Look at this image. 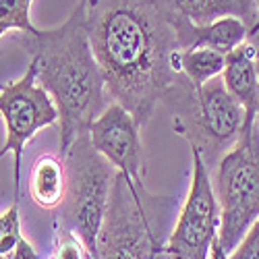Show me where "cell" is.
<instances>
[{"mask_svg": "<svg viewBox=\"0 0 259 259\" xmlns=\"http://www.w3.org/2000/svg\"><path fill=\"white\" fill-rule=\"evenodd\" d=\"M170 19V17H168ZM177 31L181 50L189 48H211L224 56L239 48L251 37V29L236 17H224L207 25H193L183 19H170Z\"/></svg>", "mask_w": 259, "mask_h": 259, "instance_id": "11", "label": "cell"}, {"mask_svg": "<svg viewBox=\"0 0 259 259\" xmlns=\"http://www.w3.org/2000/svg\"><path fill=\"white\" fill-rule=\"evenodd\" d=\"M162 104L170 110L175 133L187 139L191 149H197L209 172L236 143L245 124V108L230 96L220 77L195 88L181 73Z\"/></svg>", "mask_w": 259, "mask_h": 259, "instance_id": "3", "label": "cell"}, {"mask_svg": "<svg viewBox=\"0 0 259 259\" xmlns=\"http://www.w3.org/2000/svg\"><path fill=\"white\" fill-rule=\"evenodd\" d=\"M209 259H228V253L222 249V245H220V241H218V239H215V241H213V245H211Z\"/></svg>", "mask_w": 259, "mask_h": 259, "instance_id": "20", "label": "cell"}, {"mask_svg": "<svg viewBox=\"0 0 259 259\" xmlns=\"http://www.w3.org/2000/svg\"><path fill=\"white\" fill-rule=\"evenodd\" d=\"M19 239H21L19 207H17V201H15L5 213H0V257L9 255L15 249Z\"/></svg>", "mask_w": 259, "mask_h": 259, "instance_id": "16", "label": "cell"}, {"mask_svg": "<svg viewBox=\"0 0 259 259\" xmlns=\"http://www.w3.org/2000/svg\"><path fill=\"white\" fill-rule=\"evenodd\" d=\"M9 259H39V255L35 253V249L23 239V236H21L15 245V249L9 253Z\"/></svg>", "mask_w": 259, "mask_h": 259, "instance_id": "19", "label": "cell"}, {"mask_svg": "<svg viewBox=\"0 0 259 259\" xmlns=\"http://www.w3.org/2000/svg\"><path fill=\"white\" fill-rule=\"evenodd\" d=\"M0 114H3L7 126V139L0 149V158L13 154L15 201L19 203L23 147L39 128L58 122L56 104L50 94L37 83L33 62H29L27 73L19 81H13L0 90Z\"/></svg>", "mask_w": 259, "mask_h": 259, "instance_id": "7", "label": "cell"}, {"mask_svg": "<svg viewBox=\"0 0 259 259\" xmlns=\"http://www.w3.org/2000/svg\"><path fill=\"white\" fill-rule=\"evenodd\" d=\"M17 41L31 52L37 83L56 104L60 156H64L79 135L90 133L92 122L104 112L106 100H110L90 44L81 3L62 25L35 33L19 31Z\"/></svg>", "mask_w": 259, "mask_h": 259, "instance_id": "2", "label": "cell"}, {"mask_svg": "<svg viewBox=\"0 0 259 259\" xmlns=\"http://www.w3.org/2000/svg\"><path fill=\"white\" fill-rule=\"evenodd\" d=\"M193 152V179L164 251L168 259H209L211 245L220 232V205L211 175L197 149Z\"/></svg>", "mask_w": 259, "mask_h": 259, "instance_id": "8", "label": "cell"}, {"mask_svg": "<svg viewBox=\"0 0 259 259\" xmlns=\"http://www.w3.org/2000/svg\"><path fill=\"white\" fill-rule=\"evenodd\" d=\"M106 94L143 128L181 77L179 39L158 0H79Z\"/></svg>", "mask_w": 259, "mask_h": 259, "instance_id": "1", "label": "cell"}, {"mask_svg": "<svg viewBox=\"0 0 259 259\" xmlns=\"http://www.w3.org/2000/svg\"><path fill=\"white\" fill-rule=\"evenodd\" d=\"M257 64H259V54H257ZM257 122H259V110H257Z\"/></svg>", "mask_w": 259, "mask_h": 259, "instance_id": "22", "label": "cell"}, {"mask_svg": "<svg viewBox=\"0 0 259 259\" xmlns=\"http://www.w3.org/2000/svg\"><path fill=\"white\" fill-rule=\"evenodd\" d=\"M62 160L67 168V193L58 207V228L73 232L94 259L118 170L94 147L90 133L79 135Z\"/></svg>", "mask_w": 259, "mask_h": 259, "instance_id": "4", "label": "cell"}, {"mask_svg": "<svg viewBox=\"0 0 259 259\" xmlns=\"http://www.w3.org/2000/svg\"><path fill=\"white\" fill-rule=\"evenodd\" d=\"M31 3L33 0H0V37L7 31H37L29 17Z\"/></svg>", "mask_w": 259, "mask_h": 259, "instance_id": "15", "label": "cell"}, {"mask_svg": "<svg viewBox=\"0 0 259 259\" xmlns=\"http://www.w3.org/2000/svg\"><path fill=\"white\" fill-rule=\"evenodd\" d=\"M139 131L141 126L135 116L118 102L108 104L90 126L94 147L135 185H143V145Z\"/></svg>", "mask_w": 259, "mask_h": 259, "instance_id": "9", "label": "cell"}, {"mask_svg": "<svg viewBox=\"0 0 259 259\" xmlns=\"http://www.w3.org/2000/svg\"><path fill=\"white\" fill-rule=\"evenodd\" d=\"M228 259H259V218L253 222L239 247L228 255Z\"/></svg>", "mask_w": 259, "mask_h": 259, "instance_id": "18", "label": "cell"}, {"mask_svg": "<svg viewBox=\"0 0 259 259\" xmlns=\"http://www.w3.org/2000/svg\"><path fill=\"white\" fill-rule=\"evenodd\" d=\"M259 46L243 41L239 48L226 54L222 79L230 96L245 108V118H257L259 110Z\"/></svg>", "mask_w": 259, "mask_h": 259, "instance_id": "12", "label": "cell"}, {"mask_svg": "<svg viewBox=\"0 0 259 259\" xmlns=\"http://www.w3.org/2000/svg\"><path fill=\"white\" fill-rule=\"evenodd\" d=\"M29 197L41 209H58L67 193V168L62 156L44 154L29 168Z\"/></svg>", "mask_w": 259, "mask_h": 259, "instance_id": "13", "label": "cell"}, {"mask_svg": "<svg viewBox=\"0 0 259 259\" xmlns=\"http://www.w3.org/2000/svg\"><path fill=\"white\" fill-rule=\"evenodd\" d=\"M0 259H9V255H5V257H0Z\"/></svg>", "mask_w": 259, "mask_h": 259, "instance_id": "23", "label": "cell"}, {"mask_svg": "<svg viewBox=\"0 0 259 259\" xmlns=\"http://www.w3.org/2000/svg\"><path fill=\"white\" fill-rule=\"evenodd\" d=\"M255 3H257V7H259V0H255Z\"/></svg>", "mask_w": 259, "mask_h": 259, "instance_id": "24", "label": "cell"}, {"mask_svg": "<svg viewBox=\"0 0 259 259\" xmlns=\"http://www.w3.org/2000/svg\"><path fill=\"white\" fill-rule=\"evenodd\" d=\"M152 259H168V255H166V251H164V249H158V251L152 255Z\"/></svg>", "mask_w": 259, "mask_h": 259, "instance_id": "21", "label": "cell"}, {"mask_svg": "<svg viewBox=\"0 0 259 259\" xmlns=\"http://www.w3.org/2000/svg\"><path fill=\"white\" fill-rule=\"evenodd\" d=\"M158 207H162V199L149 195L145 185H135L116 172L94 259H152L168 241L154 226ZM88 259L92 257L88 255Z\"/></svg>", "mask_w": 259, "mask_h": 259, "instance_id": "6", "label": "cell"}, {"mask_svg": "<svg viewBox=\"0 0 259 259\" xmlns=\"http://www.w3.org/2000/svg\"><path fill=\"white\" fill-rule=\"evenodd\" d=\"M50 259H88V251L73 232L56 228V243Z\"/></svg>", "mask_w": 259, "mask_h": 259, "instance_id": "17", "label": "cell"}, {"mask_svg": "<svg viewBox=\"0 0 259 259\" xmlns=\"http://www.w3.org/2000/svg\"><path fill=\"white\" fill-rule=\"evenodd\" d=\"M170 19H183L193 25H207L224 17H236L251 29L259 31V7L255 0H158Z\"/></svg>", "mask_w": 259, "mask_h": 259, "instance_id": "10", "label": "cell"}, {"mask_svg": "<svg viewBox=\"0 0 259 259\" xmlns=\"http://www.w3.org/2000/svg\"><path fill=\"white\" fill-rule=\"evenodd\" d=\"M226 56L211 48H189L179 52V71L195 85L201 88L203 83L211 81L224 71Z\"/></svg>", "mask_w": 259, "mask_h": 259, "instance_id": "14", "label": "cell"}, {"mask_svg": "<svg viewBox=\"0 0 259 259\" xmlns=\"http://www.w3.org/2000/svg\"><path fill=\"white\" fill-rule=\"evenodd\" d=\"M220 205L218 241L230 255L259 218V122L245 118L236 143L220 158L213 181Z\"/></svg>", "mask_w": 259, "mask_h": 259, "instance_id": "5", "label": "cell"}]
</instances>
